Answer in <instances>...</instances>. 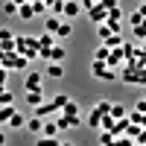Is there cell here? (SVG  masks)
I'll use <instances>...</instances> for the list:
<instances>
[{"mask_svg": "<svg viewBox=\"0 0 146 146\" xmlns=\"http://www.w3.org/2000/svg\"><path fill=\"white\" fill-rule=\"evenodd\" d=\"M15 50L23 53L32 62V58H38V53H41V41L32 38V35H18V38H15Z\"/></svg>", "mask_w": 146, "mask_h": 146, "instance_id": "1", "label": "cell"}, {"mask_svg": "<svg viewBox=\"0 0 146 146\" xmlns=\"http://www.w3.org/2000/svg\"><path fill=\"white\" fill-rule=\"evenodd\" d=\"M91 73H94L96 79H102V82H114V79H117V70L108 64V62H100V58H94V62H91Z\"/></svg>", "mask_w": 146, "mask_h": 146, "instance_id": "2", "label": "cell"}, {"mask_svg": "<svg viewBox=\"0 0 146 146\" xmlns=\"http://www.w3.org/2000/svg\"><path fill=\"white\" fill-rule=\"evenodd\" d=\"M56 123H58L62 131H67V129L82 126V117H79V114H64V111H58V114H56Z\"/></svg>", "mask_w": 146, "mask_h": 146, "instance_id": "3", "label": "cell"}, {"mask_svg": "<svg viewBox=\"0 0 146 146\" xmlns=\"http://www.w3.org/2000/svg\"><path fill=\"white\" fill-rule=\"evenodd\" d=\"M88 18H91L94 23H105V21H108V9L100 3V0H96L94 6H88Z\"/></svg>", "mask_w": 146, "mask_h": 146, "instance_id": "4", "label": "cell"}, {"mask_svg": "<svg viewBox=\"0 0 146 146\" xmlns=\"http://www.w3.org/2000/svg\"><path fill=\"white\" fill-rule=\"evenodd\" d=\"M38 56L44 58V62H64V56H67V53H64V47H58V44H53L50 50H41Z\"/></svg>", "mask_w": 146, "mask_h": 146, "instance_id": "5", "label": "cell"}, {"mask_svg": "<svg viewBox=\"0 0 146 146\" xmlns=\"http://www.w3.org/2000/svg\"><path fill=\"white\" fill-rule=\"evenodd\" d=\"M41 85H44V76H41L38 70H29L27 79H23V88H27V91H35V88H41Z\"/></svg>", "mask_w": 146, "mask_h": 146, "instance_id": "6", "label": "cell"}, {"mask_svg": "<svg viewBox=\"0 0 146 146\" xmlns=\"http://www.w3.org/2000/svg\"><path fill=\"white\" fill-rule=\"evenodd\" d=\"M32 111L38 114V117H53V114H58V111H62V108H58V105L50 100V102H41V105H35Z\"/></svg>", "mask_w": 146, "mask_h": 146, "instance_id": "7", "label": "cell"}, {"mask_svg": "<svg viewBox=\"0 0 146 146\" xmlns=\"http://www.w3.org/2000/svg\"><path fill=\"white\" fill-rule=\"evenodd\" d=\"M79 12H82V3H79V0H64V9H62V15H64V18L73 21Z\"/></svg>", "mask_w": 146, "mask_h": 146, "instance_id": "8", "label": "cell"}, {"mask_svg": "<svg viewBox=\"0 0 146 146\" xmlns=\"http://www.w3.org/2000/svg\"><path fill=\"white\" fill-rule=\"evenodd\" d=\"M27 131H32V135H41V131H44V117L32 114V117L27 120Z\"/></svg>", "mask_w": 146, "mask_h": 146, "instance_id": "9", "label": "cell"}, {"mask_svg": "<svg viewBox=\"0 0 146 146\" xmlns=\"http://www.w3.org/2000/svg\"><path fill=\"white\" fill-rule=\"evenodd\" d=\"M18 18H21V21H32V18H35V6H32V0H27V3L18 6Z\"/></svg>", "mask_w": 146, "mask_h": 146, "instance_id": "10", "label": "cell"}, {"mask_svg": "<svg viewBox=\"0 0 146 146\" xmlns=\"http://www.w3.org/2000/svg\"><path fill=\"white\" fill-rule=\"evenodd\" d=\"M47 76L50 79H62L64 76V62H50L47 64Z\"/></svg>", "mask_w": 146, "mask_h": 146, "instance_id": "11", "label": "cell"}, {"mask_svg": "<svg viewBox=\"0 0 146 146\" xmlns=\"http://www.w3.org/2000/svg\"><path fill=\"white\" fill-rule=\"evenodd\" d=\"M41 102H44V91H41V88L27 91V105H32V108H35V105H41Z\"/></svg>", "mask_w": 146, "mask_h": 146, "instance_id": "12", "label": "cell"}, {"mask_svg": "<svg viewBox=\"0 0 146 146\" xmlns=\"http://www.w3.org/2000/svg\"><path fill=\"white\" fill-rule=\"evenodd\" d=\"M70 32H73V23H70V18H67V21H62V23H58L56 38H70Z\"/></svg>", "mask_w": 146, "mask_h": 146, "instance_id": "13", "label": "cell"}, {"mask_svg": "<svg viewBox=\"0 0 146 146\" xmlns=\"http://www.w3.org/2000/svg\"><path fill=\"white\" fill-rule=\"evenodd\" d=\"M6 126H9V129H27V117H23L21 111H15V114H12V120H9Z\"/></svg>", "mask_w": 146, "mask_h": 146, "instance_id": "14", "label": "cell"}, {"mask_svg": "<svg viewBox=\"0 0 146 146\" xmlns=\"http://www.w3.org/2000/svg\"><path fill=\"white\" fill-rule=\"evenodd\" d=\"M88 126H91V129H102V111L91 108V114H88Z\"/></svg>", "mask_w": 146, "mask_h": 146, "instance_id": "15", "label": "cell"}, {"mask_svg": "<svg viewBox=\"0 0 146 146\" xmlns=\"http://www.w3.org/2000/svg\"><path fill=\"white\" fill-rule=\"evenodd\" d=\"M15 111H18V108H15V102H9V105H0V123H9Z\"/></svg>", "mask_w": 146, "mask_h": 146, "instance_id": "16", "label": "cell"}, {"mask_svg": "<svg viewBox=\"0 0 146 146\" xmlns=\"http://www.w3.org/2000/svg\"><path fill=\"white\" fill-rule=\"evenodd\" d=\"M38 41H41V50H50V47L56 44V32H41Z\"/></svg>", "mask_w": 146, "mask_h": 146, "instance_id": "17", "label": "cell"}, {"mask_svg": "<svg viewBox=\"0 0 146 146\" xmlns=\"http://www.w3.org/2000/svg\"><path fill=\"white\" fill-rule=\"evenodd\" d=\"M100 143H102V146H114V143H117V135H114V131H108V129H102V131H100Z\"/></svg>", "mask_w": 146, "mask_h": 146, "instance_id": "18", "label": "cell"}, {"mask_svg": "<svg viewBox=\"0 0 146 146\" xmlns=\"http://www.w3.org/2000/svg\"><path fill=\"white\" fill-rule=\"evenodd\" d=\"M108 56H111V47H108V44H100L96 53H94V58H100V62H108Z\"/></svg>", "mask_w": 146, "mask_h": 146, "instance_id": "19", "label": "cell"}, {"mask_svg": "<svg viewBox=\"0 0 146 146\" xmlns=\"http://www.w3.org/2000/svg\"><path fill=\"white\" fill-rule=\"evenodd\" d=\"M58 23H62V18H58V15H50V18L44 21V29H47V32H56Z\"/></svg>", "mask_w": 146, "mask_h": 146, "instance_id": "20", "label": "cell"}, {"mask_svg": "<svg viewBox=\"0 0 146 146\" xmlns=\"http://www.w3.org/2000/svg\"><path fill=\"white\" fill-rule=\"evenodd\" d=\"M111 117H117V120H120V117H129V111H126V105H120V102H114V105H111Z\"/></svg>", "mask_w": 146, "mask_h": 146, "instance_id": "21", "label": "cell"}, {"mask_svg": "<svg viewBox=\"0 0 146 146\" xmlns=\"http://www.w3.org/2000/svg\"><path fill=\"white\" fill-rule=\"evenodd\" d=\"M3 15H18V3H15V0H6V3H3Z\"/></svg>", "mask_w": 146, "mask_h": 146, "instance_id": "22", "label": "cell"}, {"mask_svg": "<svg viewBox=\"0 0 146 146\" xmlns=\"http://www.w3.org/2000/svg\"><path fill=\"white\" fill-rule=\"evenodd\" d=\"M111 32H114V29L108 27V23H100V27H96V35H100V41H105L108 35H111Z\"/></svg>", "mask_w": 146, "mask_h": 146, "instance_id": "23", "label": "cell"}, {"mask_svg": "<svg viewBox=\"0 0 146 146\" xmlns=\"http://www.w3.org/2000/svg\"><path fill=\"white\" fill-rule=\"evenodd\" d=\"M111 105H114V102H108V100H100L94 108H96V111H102V114H111Z\"/></svg>", "mask_w": 146, "mask_h": 146, "instance_id": "24", "label": "cell"}, {"mask_svg": "<svg viewBox=\"0 0 146 146\" xmlns=\"http://www.w3.org/2000/svg\"><path fill=\"white\" fill-rule=\"evenodd\" d=\"M62 111H64V114H79V102H73V100H67Z\"/></svg>", "mask_w": 146, "mask_h": 146, "instance_id": "25", "label": "cell"}, {"mask_svg": "<svg viewBox=\"0 0 146 146\" xmlns=\"http://www.w3.org/2000/svg\"><path fill=\"white\" fill-rule=\"evenodd\" d=\"M108 21H123V12H120V6L108 9Z\"/></svg>", "mask_w": 146, "mask_h": 146, "instance_id": "26", "label": "cell"}, {"mask_svg": "<svg viewBox=\"0 0 146 146\" xmlns=\"http://www.w3.org/2000/svg\"><path fill=\"white\" fill-rule=\"evenodd\" d=\"M67 100H70L67 94H56V96H53V102H56L58 108H64V102H67Z\"/></svg>", "mask_w": 146, "mask_h": 146, "instance_id": "27", "label": "cell"}, {"mask_svg": "<svg viewBox=\"0 0 146 146\" xmlns=\"http://www.w3.org/2000/svg\"><path fill=\"white\" fill-rule=\"evenodd\" d=\"M129 21H131V27H137V23H143L146 18L140 15V12H131V18H129Z\"/></svg>", "mask_w": 146, "mask_h": 146, "instance_id": "28", "label": "cell"}, {"mask_svg": "<svg viewBox=\"0 0 146 146\" xmlns=\"http://www.w3.org/2000/svg\"><path fill=\"white\" fill-rule=\"evenodd\" d=\"M135 108H137L140 114H146V100H137V102H135Z\"/></svg>", "mask_w": 146, "mask_h": 146, "instance_id": "29", "label": "cell"}, {"mask_svg": "<svg viewBox=\"0 0 146 146\" xmlns=\"http://www.w3.org/2000/svg\"><path fill=\"white\" fill-rule=\"evenodd\" d=\"M100 3H102L105 9H114V6H120V3H117V0H100Z\"/></svg>", "mask_w": 146, "mask_h": 146, "instance_id": "30", "label": "cell"}, {"mask_svg": "<svg viewBox=\"0 0 146 146\" xmlns=\"http://www.w3.org/2000/svg\"><path fill=\"white\" fill-rule=\"evenodd\" d=\"M137 12H140V15L146 18V3H140V6H137Z\"/></svg>", "mask_w": 146, "mask_h": 146, "instance_id": "31", "label": "cell"}, {"mask_svg": "<svg viewBox=\"0 0 146 146\" xmlns=\"http://www.w3.org/2000/svg\"><path fill=\"white\" fill-rule=\"evenodd\" d=\"M0 146H6V135H3V131H0Z\"/></svg>", "mask_w": 146, "mask_h": 146, "instance_id": "32", "label": "cell"}, {"mask_svg": "<svg viewBox=\"0 0 146 146\" xmlns=\"http://www.w3.org/2000/svg\"><path fill=\"white\" fill-rule=\"evenodd\" d=\"M15 3H18V6H21V3H27V0H15Z\"/></svg>", "mask_w": 146, "mask_h": 146, "instance_id": "33", "label": "cell"}]
</instances>
